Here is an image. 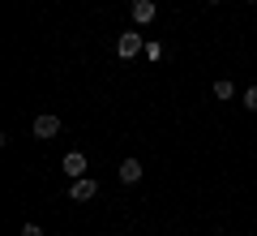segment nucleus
Segmentation results:
<instances>
[{"label": "nucleus", "mask_w": 257, "mask_h": 236, "mask_svg": "<svg viewBox=\"0 0 257 236\" xmlns=\"http://www.w3.org/2000/svg\"><path fill=\"white\" fill-rule=\"evenodd\" d=\"M244 108L257 112V86H248V91H244Z\"/></svg>", "instance_id": "8"}, {"label": "nucleus", "mask_w": 257, "mask_h": 236, "mask_svg": "<svg viewBox=\"0 0 257 236\" xmlns=\"http://www.w3.org/2000/svg\"><path fill=\"white\" fill-rule=\"evenodd\" d=\"M116 176H120V185H138L142 181V164H138V159H124Z\"/></svg>", "instance_id": "6"}, {"label": "nucleus", "mask_w": 257, "mask_h": 236, "mask_svg": "<svg viewBox=\"0 0 257 236\" xmlns=\"http://www.w3.org/2000/svg\"><path fill=\"white\" fill-rule=\"evenodd\" d=\"M206 5H223V0H206Z\"/></svg>", "instance_id": "10"}, {"label": "nucleus", "mask_w": 257, "mask_h": 236, "mask_svg": "<svg viewBox=\"0 0 257 236\" xmlns=\"http://www.w3.org/2000/svg\"><path fill=\"white\" fill-rule=\"evenodd\" d=\"M60 168H64V176H69V181H77V176H86V154H82V150H69Z\"/></svg>", "instance_id": "4"}, {"label": "nucleus", "mask_w": 257, "mask_h": 236, "mask_svg": "<svg viewBox=\"0 0 257 236\" xmlns=\"http://www.w3.org/2000/svg\"><path fill=\"white\" fill-rule=\"evenodd\" d=\"M56 133H60V116L43 112V116L35 120V137H39V142H47V137H56Z\"/></svg>", "instance_id": "3"}, {"label": "nucleus", "mask_w": 257, "mask_h": 236, "mask_svg": "<svg viewBox=\"0 0 257 236\" xmlns=\"http://www.w3.org/2000/svg\"><path fill=\"white\" fill-rule=\"evenodd\" d=\"M22 236H47V232H43L39 223H22Z\"/></svg>", "instance_id": "9"}, {"label": "nucleus", "mask_w": 257, "mask_h": 236, "mask_svg": "<svg viewBox=\"0 0 257 236\" xmlns=\"http://www.w3.org/2000/svg\"><path fill=\"white\" fill-rule=\"evenodd\" d=\"M128 13H133V22H138V26H150V22H155V0H133V5H128Z\"/></svg>", "instance_id": "5"}, {"label": "nucleus", "mask_w": 257, "mask_h": 236, "mask_svg": "<svg viewBox=\"0 0 257 236\" xmlns=\"http://www.w3.org/2000/svg\"><path fill=\"white\" fill-rule=\"evenodd\" d=\"M94 193H99V181H94V176H77L73 189H69V198H73V202H90Z\"/></svg>", "instance_id": "2"}, {"label": "nucleus", "mask_w": 257, "mask_h": 236, "mask_svg": "<svg viewBox=\"0 0 257 236\" xmlns=\"http://www.w3.org/2000/svg\"><path fill=\"white\" fill-rule=\"evenodd\" d=\"M214 99H236V86H231L227 77H219V82H214Z\"/></svg>", "instance_id": "7"}, {"label": "nucleus", "mask_w": 257, "mask_h": 236, "mask_svg": "<svg viewBox=\"0 0 257 236\" xmlns=\"http://www.w3.org/2000/svg\"><path fill=\"white\" fill-rule=\"evenodd\" d=\"M138 52H146V43H142V35H138V30H124V35L116 39V56H120V60H133Z\"/></svg>", "instance_id": "1"}]
</instances>
